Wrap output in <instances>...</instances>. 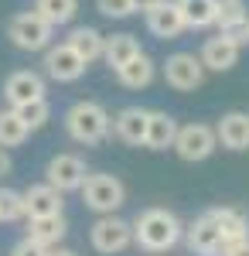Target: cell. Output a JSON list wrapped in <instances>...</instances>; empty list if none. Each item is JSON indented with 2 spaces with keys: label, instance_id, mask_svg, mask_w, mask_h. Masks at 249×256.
Returning <instances> with one entry per match:
<instances>
[{
  "label": "cell",
  "instance_id": "obj_1",
  "mask_svg": "<svg viewBox=\"0 0 249 256\" xmlns=\"http://www.w3.org/2000/svg\"><path fill=\"white\" fill-rule=\"evenodd\" d=\"M130 226H134V242L140 250H147V253H168L184 236L181 218L174 212H168V208H147Z\"/></svg>",
  "mask_w": 249,
  "mask_h": 256
},
{
  "label": "cell",
  "instance_id": "obj_2",
  "mask_svg": "<svg viewBox=\"0 0 249 256\" xmlns=\"http://www.w3.org/2000/svg\"><path fill=\"white\" fill-rule=\"evenodd\" d=\"M65 130H68V137L76 140V144L92 147V144H102V140L110 137V130H113V116L106 113L102 102L78 99V102L68 106V113H65Z\"/></svg>",
  "mask_w": 249,
  "mask_h": 256
},
{
  "label": "cell",
  "instance_id": "obj_3",
  "mask_svg": "<svg viewBox=\"0 0 249 256\" xmlns=\"http://www.w3.org/2000/svg\"><path fill=\"white\" fill-rule=\"evenodd\" d=\"M82 202H86V208H92L96 216H113L116 208L126 202V188H123V181L116 174H106V171H99V174H86L82 181Z\"/></svg>",
  "mask_w": 249,
  "mask_h": 256
},
{
  "label": "cell",
  "instance_id": "obj_4",
  "mask_svg": "<svg viewBox=\"0 0 249 256\" xmlns=\"http://www.w3.org/2000/svg\"><path fill=\"white\" fill-rule=\"evenodd\" d=\"M52 24H44V20L34 14V10H24V14H14V18L7 20V38L14 48L20 52H44L48 44H52Z\"/></svg>",
  "mask_w": 249,
  "mask_h": 256
},
{
  "label": "cell",
  "instance_id": "obj_5",
  "mask_svg": "<svg viewBox=\"0 0 249 256\" xmlns=\"http://www.w3.org/2000/svg\"><path fill=\"white\" fill-rule=\"evenodd\" d=\"M89 242L102 256L123 253L126 246H134V226L120 216H99L92 222V229H89Z\"/></svg>",
  "mask_w": 249,
  "mask_h": 256
},
{
  "label": "cell",
  "instance_id": "obj_6",
  "mask_svg": "<svg viewBox=\"0 0 249 256\" xmlns=\"http://www.w3.org/2000/svg\"><path fill=\"white\" fill-rule=\"evenodd\" d=\"M178 150V158L188 160V164H198V160H208L218 147L215 140V126L208 123H188V126H178V137L171 144Z\"/></svg>",
  "mask_w": 249,
  "mask_h": 256
},
{
  "label": "cell",
  "instance_id": "obj_7",
  "mask_svg": "<svg viewBox=\"0 0 249 256\" xmlns=\"http://www.w3.org/2000/svg\"><path fill=\"white\" fill-rule=\"evenodd\" d=\"M86 174H89V168L78 154H55L44 168V184H52L55 192L65 195V192H78Z\"/></svg>",
  "mask_w": 249,
  "mask_h": 256
},
{
  "label": "cell",
  "instance_id": "obj_8",
  "mask_svg": "<svg viewBox=\"0 0 249 256\" xmlns=\"http://www.w3.org/2000/svg\"><path fill=\"white\" fill-rule=\"evenodd\" d=\"M164 79L178 92H194L205 82V65L192 52H178V55H171V58L164 62Z\"/></svg>",
  "mask_w": 249,
  "mask_h": 256
},
{
  "label": "cell",
  "instance_id": "obj_9",
  "mask_svg": "<svg viewBox=\"0 0 249 256\" xmlns=\"http://www.w3.org/2000/svg\"><path fill=\"white\" fill-rule=\"evenodd\" d=\"M44 92H48L44 79H41L38 72H31V68H18V72H10L4 79V99L10 102V110L28 106V102H38V99H44Z\"/></svg>",
  "mask_w": 249,
  "mask_h": 256
},
{
  "label": "cell",
  "instance_id": "obj_10",
  "mask_svg": "<svg viewBox=\"0 0 249 256\" xmlns=\"http://www.w3.org/2000/svg\"><path fill=\"white\" fill-rule=\"evenodd\" d=\"M215 28H218V34H226L229 41H236V44L242 48L249 41L246 0H218V4H215Z\"/></svg>",
  "mask_w": 249,
  "mask_h": 256
},
{
  "label": "cell",
  "instance_id": "obj_11",
  "mask_svg": "<svg viewBox=\"0 0 249 256\" xmlns=\"http://www.w3.org/2000/svg\"><path fill=\"white\" fill-rule=\"evenodd\" d=\"M144 18H147V28H150L154 38L171 41L184 31V18H181L178 0H154L150 7L144 10Z\"/></svg>",
  "mask_w": 249,
  "mask_h": 256
},
{
  "label": "cell",
  "instance_id": "obj_12",
  "mask_svg": "<svg viewBox=\"0 0 249 256\" xmlns=\"http://www.w3.org/2000/svg\"><path fill=\"white\" fill-rule=\"evenodd\" d=\"M44 72L55 82H76L86 76V62L62 41V44H48L44 48Z\"/></svg>",
  "mask_w": 249,
  "mask_h": 256
},
{
  "label": "cell",
  "instance_id": "obj_13",
  "mask_svg": "<svg viewBox=\"0 0 249 256\" xmlns=\"http://www.w3.org/2000/svg\"><path fill=\"white\" fill-rule=\"evenodd\" d=\"M184 232H188V250H192V253H198V256H222L226 253V239H222V232H218V226L212 222L208 212L198 216Z\"/></svg>",
  "mask_w": 249,
  "mask_h": 256
},
{
  "label": "cell",
  "instance_id": "obj_14",
  "mask_svg": "<svg viewBox=\"0 0 249 256\" xmlns=\"http://www.w3.org/2000/svg\"><path fill=\"white\" fill-rule=\"evenodd\" d=\"M239 44L236 41H229L226 34H215V38H208L205 44H202V55H198V62L205 65V72H229L232 65L239 62Z\"/></svg>",
  "mask_w": 249,
  "mask_h": 256
},
{
  "label": "cell",
  "instance_id": "obj_15",
  "mask_svg": "<svg viewBox=\"0 0 249 256\" xmlns=\"http://www.w3.org/2000/svg\"><path fill=\"white\" fill-rule=\"evenodd\" d=\"M215 140L226 150H249V113L232 110L215 123Z\"/></svg>",
  "mask_w": 249,
  "mask_h": 256
},
{
  "label": "cell",
  "instance_id": "obj_16",
  "mask_svg": "<svg viewBox=\"0 0 249 256\" xmlns=\"http://www.w3.org/2000/svg\"><path fill=\"white\" fill-rule=\"evenodd\" d=\"M24 195V212L28 218H48V216H62V192H55L52 184H31V188H24L20 192Z\"/></svg>",
  "mask_w": 249,
  "mask_h": 256
},
{
  "label": "cell",
  "instance_id": "obj_17",
  "mask_svg": "<svg viewBox=\"0 0 249 256\" xmlns=\"http://www.w3.org/2000/svg\"><path fill=\"white\" fill-rule=\"evenodd\" d=\"M147 116H150V110H140V106H126V110H120L113 120V134L123 144H130V147H140L144 137H147Z\"/></svg>",
  "mask_w": 249,
  "mask_h": 256
},
{
  "label": "cell",
  "instance_id": "obj_18",
  "mask_svg": "<svg viewBox=\"0 0 249 256\" xmlns=\"http://www.w3.org/2000/svg\"><path fill=\"white\" fill-rule=\"evenodd\" d=\"M68 236V222L65 216H48V218H28V239L38 242L44 250L62 246V239Z\"/></svg>",
  "mask_w": 249,
  "mask_h": 256
},
{
  "label": "cell",
  "instance_id": "obj_19",
  "mask_svg": "<svg viewBox=\"0 0 249 256\" xmlns=\"http://www.w3.org/2000/svg\"><path fill=\"white\" fill-rule=\"evenodd\" d=\"M178 137V120L171 113H164V110H150V116H147V137H144V147H150V150H168Z\"/></svg>",
  "mask_w": 249,
  "mask_h": 256
},
{
  "label": "cell",
  "instance_id": "obj_20",
  "mask_svg": "<svg viewBox=\"0 0 249 256\" xmlns=\"http://www.w3.org/2000/svg\"><path fill=\"white\" fill-rule=\"evenodd\" d=\"M102 41H106L102 31L89 28V24H82V28H72V34L65 38V44H68V48H72L86 65H92V62L102 58Z\"/></svg>",
  "mask_w": 249,
  "mask_h": 256
},
{
  "label": "cell",
  "instance_id": "obj_21",
  "mask_svg": "<svg viewBox=\"0 0 249 256\" xmlns=\"http://www.w3.org/2000/svg\"><path fill=\"white\" fill-rule=\"evenodd\" d=\"M154 76H157V65H154V58L147 52H140L123 68H116V79H120V86H126V89H147L154 82Z\"/></svg>",
  "mask_w": 249,
  "mask_h": 256
},
{
  "label": "cell",
  "instance_id": "obj_22",
  "mask_svg": "<svg viewBox=\"0 0 249 256\" xmlns=\"http://www.w3.org/2000/svg\"><path fill=\"white\" fill-rule=\"evenodd\" d=\"M140 55V41L134 38V34H126V31H120V34H106V41H102V58H106V65L110 68H123L130 58H136Z\"/></svg>",
  "mask_w": 249,
  "mask_h": 256
},
{
  "label": "cell",
  "instance_id": "obj_23",
  "mask_svg": "<svg viewBox=\"0 0 249 256\" xmlns=\"http://www.w3.org/2000/svg\"><path fill=\"white\" fill-rule=\"evenodd\" d=\"M208 216H212V222L218 226V232H222V239H226V246L249 236V218H246L242 208H212Z\"/></svg>",
  "mask_w": 249,
  "mask_h": 256
},
{
  "label": "cell",
  "instance_id": "obj_24",
  "mask_svg": "<svg viewBox=\"0 0 249 256\" xmlns=\"http://www.w3.org/2000/svg\"><path fill=\"white\" fill-rule=\"evenodd\" d=\"M34 14L52 28H62L78 14V0H34Z\"/></svg>",
  "mask_w": 249,
  "mask_h": 256
},
{
  "label": "cell",
  "instance_id": "obj_25",
  "mask_svg": "<svg viewBox=\"0 0 249 256\" xmlns=\"http://www.w3.org/2000/svg\"><path fill=\"white\" fill-rule=\"evenodd\" d=\"M215 4L218 0H178L184 28H212L215 24Z\"/></svg>",
  "mask_w": 249,
  "mask_h": 256
},
{
  "label": "cell",
  "instance_id": "obj_26",
  "mask_svg": "<svg viewBox=\"0 0 249 256\" xmlns=\"http://www.w3.org/2000/svg\"><path fill=\"white\" fill-rule=\"evenodd\" d=\"M28 137H31V130L18 120V113L14 110H0V147L4 150L7 147H20Z\"/></svg>",
  "mask_w": 249,
  "mask_h": 256
},
{
  "label": "cell",
  "instance_id": "obj_27",
  "mask_svg": "<svg viewBox=\"0 0 249 256\" xmlns=\"http://www.w3.org/2000/svg\"><path fill=\"white\" fill-rule=\"evenodd\" d=\"M18 113V120L34 134V130H41L48 120H52V106H48V99H38V102H28V106H18L14 110Z\"/></svg>",
  "mask_w": 249,
  "mask_h": 256
},
{
  "label": "cell",
  "instance_id": "obj_28",
  "mask_svg": "<svg viewBox=\"0 0 249 256\" xmlns=\"http://www.w3.org/2000/svg\"><path fill=\"white\" fill-rule=\"evenodd\" d=\"M20 218H28L24 195L14 188H0V222H20Z\"/></svg>",
  "mask_w": 249,
  "mask_h": 256
},
{
  "label": "cell",
  "instance_id": "obj_29",
  "mask_svg": "<svg viewBox=\"0 0 249 256\" xmlns=\"http://www.w3.org/2000/svg\"><path fill=\"white\" fill-rule=\"evenodd\" d=\"M99 14H106V18H130L134 14V4L130 0H96Z\"/></svg>",
  "mask_w": 249,
  "mask_h": 256
},
{
  "label": "cell",
  "instance_id": "obj_30",
  "mask_svg": "<svg viewBox=\"0 0 249 256\" xmlns=\"http://www.w3.org/2000/svg\"><path fill=\"white\" fill-rule=\"evenodd\" d=\"M10 256H48V250H44V246H38V242H31V239L24 236L20 242H14Z\"/></svg>",
  "mask_w": 249,
  "mask_h": 256
},
{
  "label": "cell",
  "instance_id": "obj_31",
  "mask_svg": "<svg viewBox=\"0 0 249 256\" xmlns=\"http://www.w3.org/2000/svg\"><path fill=\"white\" fill-rule=\"evenodd\" d=\"M222 256H249V236H246V239H239V242H229Z\"/></svg>",
  "mask_w": 249,
  "mask_h": 256
},
{
  "label": "cell",
  "instance_id": "obj_32",
  "mask_svg": "<svg viewBox=\"0 0 249 256\" xmlns=\"http://www.w3.org/2000/svg\"><path fill=\"white\" fill-rule=\"evenodd\" d=\"M7 171H10V158H7V150L0 147V178L7 174Z\"/></svg>",
  "mask_w": 249,
  "mask_h": 256
},
{
  "label": "cell",
  "instance_id": "obj_33",
  "mask_svg": "<svg viewBox=\"0 0 249 256\" xmlns=\"http://www.w3.org/2000/svg\"><path fill=\"white\" fill-rule=\"evenodd\" d=\"M48 256H78L76 250H65V246H55V250H48Z\"/></svg>",
  "mask_w": 249,
  "mask_h": 256
},
{
  "label": "cell",
  "instance_id": "obj_34",
  "mask_svg": "<svg viewBox=\"0 0 249 256\" xmlns=\"http://www.w3.org/2000/svg\"><path fill=\"white\" fill-rule=\"evenodd\" d=\"M130 4H134V14H136V10H140V14H144V10H147V7H150L154 0H130Z\"/></svg>",
  "mask_w": 249,
  "mask_h": 256
}]
</instances>
